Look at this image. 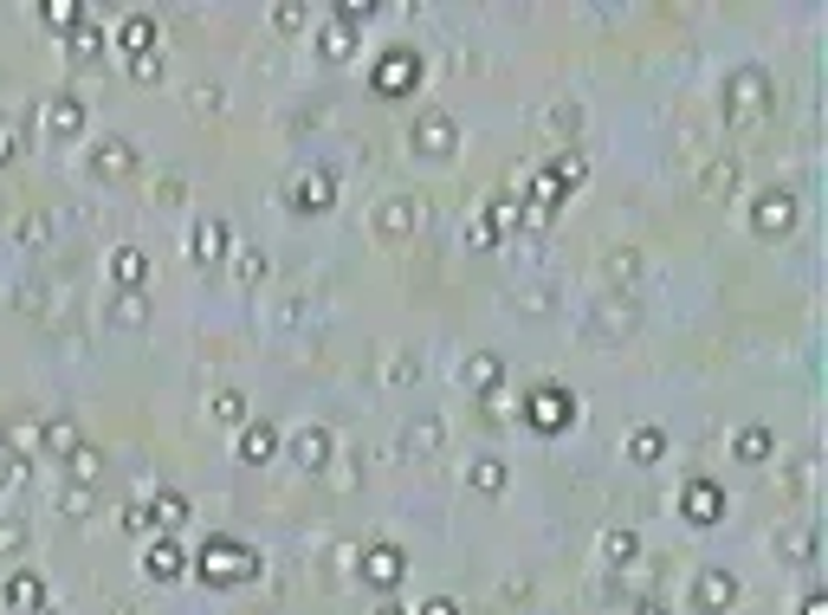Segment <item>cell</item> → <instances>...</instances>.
<instances>
[{
    "label": "cell",
    "instance_id": "obj_1",
    "mask_svg": "<svg viewBox=\"0 0 828 615\" xmlns=\"http://www.w3.org/2000/svg\"><path fill=\"white\" fill-rule=\"evenodd\" d=\"M718 111H725V123L764 117L770 111V72H764V65H731L725 84H718Z\"/></svg>",
    "mask_w": 828,
    "mask_h": 615
},
{
    "label": "cell",
    "instance_id": "obj_2",
    "mask_svg": "<svg viewBox=\"0 0 828 615\" xmlns=\"http://www.w3.org/2000/svg\"><path fill=\"white\" fill-rule=\"evenodd\" d=\"M194 571H201L208 583H246V577H260V551L240 544V538H208Z\"/></svg>",
    "mask_w": 828,
    "mask_h": 615
},
{
    "label": "cell",
    "instance_id": "obj_3",
    "mask_svg": "<svg viewBox=\"0 0 828 615\" xmlns=\"http://www.w3.org/2000/svg\"><path fill=\"white\" fill-rule=\"evenodd\" d=\"M414 84H421V52H414V46H388L376 65H370V91H376V98H408Z\"/></svg>",
    "mask_w": 828,
    "mask_h": 615
},
{
    "label": "cell",
    "instance_id": "obj_4",
    "mask_svg": "<svg viewBox=\"0 0 828 615\" xmlns=\"http://www.w3.org/2000/svg\"><path fill=\"white\" fill-rule=\"evenodd\" d=\"M414 228H421V201H414V194H382L376 208H370V233H376V246H402Z\"/></svg>",
    "mask_w": 828,
    "mask_h": 615
},
{
    "label": "cell",
    "instance_id": "obj_5",
    "mask_svg": "<svg viewBox=\"0 0 828 615\" xmlns=\"http://www.w3.org/2000/svg\"><path fill=\"white\" fill-rule=\"evenodd\" d=\"M731 603H738V577H731L725 564H699V571H693V589H686V609L725 615Z\"/></svg>",
    "mask_w": 828,
    "mask_h": 615
},
{
    "label": "cell",
    "instance_id": "obj_6",
    "mask_svg": "<svg viewBox=\"0 0 828 615\" xmlns=\"http://www.w3.org/2000/svg\"><path fill=\"white\" fill-rule=\"evenodd\" d=\"M331 201H337V175L331 169H299L285 182V208L292 214H331Z\"/></svg>",
    "mask_w": 828,
    "mask_h": 615
},
{
    "label": "cell",
    "instance_id": "obj_7",
    "mask_svg": "<svg viewBox=\"0 0 828 615\" xmlns=\"http://www.w3.org/2000/svg\"><path fill=\"white\" fill-rule=\"evenodd\" d=\"M84 175H98V182H130V175H137V143L111 130L104 143L84 150Z\"/></svg>",
    "mask_w": 828,
    "mask_h": 615
},
{
    "label": "cell",
    "instance_id": "obj_8",
    "mask_svg": "<svg viewBox=\"0 0 828 615\" xmlns=\"http://www.w3.org/2000/svg\"><path fill=\"white\" fill-rule=\"evenodd\" d=\"M453 143H460V123H453L447 111H434V104H427V111H414L408 150H421V155H434V162H441V155H453Z\"/></svg>",
    "mask_w": 828,
    "mask_h": 615
},
{
    "label": "cell",
    "instance_id": "obj_9",
    "mask_svg": "<svg viewBox=\"0 0 828 615\" xmlns=\"http://www.w3.org/2000/svg\"><path fill=\"white\" fill-rule=\"evenodd\" d=\"M796 221H802V201H796V189H757L751 201V228L770 240V233H790Z\"/></svg>",
    "mask_w": 828,
    "mask_h": 615
},
{
    "label": "cell",
    "instance_id": "obj_10",
    "mask_svg": "<svg viewBox=\"0 0 828 615\" xmlns=\"http://www.w3.org/2000/svg\"><path fill=\"white\" fill-rule=\"evenodd\" d=\"M525 422L544 427V434H557V427L576 422V395H569V389H557V383L531 389V395H525Z\"/></svg>",
    "mask_w": 828,
    "mask_h": 615
},
{
    "label": "cell",
    "instance_id": "obj_11",
    "mask_svg": "<svg viewBox=\"0 0 828 615\" xmlns=\"http://www.w3.org/2000/svg\"><path fill=\"white\" fill-rule=\"evenodd\" d=\"M39 123H46V143H78L84 137V98L78 91H52Z\"/></svg>",
    "mask_w": 828,
    "mask_h": 615
},
{
    "label": "cell",
    "instance_id": "obj_12",
    "mask_svg": "<svg viewBox=\"0 0 828 615\" xmlns=\"http://www.w3.org/2000/svg\"><path fill=\"white\" fill-rule=\"evenodd\" d=\"M226 253H233V228H226L221 214H201L189 228V260L194 266H221Z\"/></svg>",
    "mask_w": 828,
    "mask_h": 615
},
{
    "label": "cell",
    "instance_id": "obj_13",
    "mask_svg": "<svg viewBox=\"0 0 828 615\" xmlns=\"http://www.w3.org/2000/svg\"><path fill=\"white\" fill-rule=\"evenodd\" d=\"M39 441H46V415H33V409H13V415L0 422V447H7L13 461H39Z\"/></svg>",
    "mask_w": 828,
    "mask_h": 615
},
{
    "label": "cell",
    "instance_id": "obj_14",
    "mask_svg": "<svg viewBox=\"0 0 828 615\" xmlns=\"http://www.w3.org/2000/svg\"><path fill=\"white\" fill-rule=\"evenodd\" d=\"M640 324V305L628 299V292H608V299H596V324H589V337H628Z\"/></svg>",
    "mask_w": 828,
    "mask_h": 615
},
{
    "label": "cell",
    "instance_id": "obj_15",
    "mask_svg": "<svg viewBox=\"0 0 828 615\" xmlns=\"http://www.w3.org/2000/svg\"><path fill=\"white\" fill-rule=\"evenodd\" d=\"M150 317H155L150 292H111V299H104V324H111V331H150Z\"/></svg>",
    "mask_w": 828,
    "mask_h": 615
},
{
    "label": "cell",
    "instance_id": "obj_16",
    "mask_svg": "<svg viewBox=\"0 0 828 615\" xmlns=\"http://www.w3.org/2000/svg\"><path fill=\"white\" fill-rule=\"evenodd\" d=\"M331 454H337V441H331V427H299V434H292V461L304 466V473H324V466H331Z\"/></svg>",
    "mask_w": 828,
    "mask_h": 615
},
{
    "label": "cell",
    "instance_id": "obj_17",
    "mask_svg": "<svg viewBox=\"0 0 828 615\" xmlns=\"http://www.w3.org/2000/svg\"><path fill=\"white\" fill-rule=\"evenodd\" d=\"M679 512H686L693 525H718V518H725V493H718L713 480H693V486L679 493Z\"/></svg>",
    "mask_w": 828,
    "mask_h": 615
},
{
    "label": "cell",
    "instance_id": "obj_18",
    "mask_svg": "<svg viewBox=\"0 0 828 615\" xmlns=\"http://www.w3.org/2000/svg\"><path fill=\"white\" fill-rule=\"evenodd\" d=\"M78 447H84V434H78L72 415H46V441H39V461H72Z\"/></svg>",
    "mask_w": 828,
    "mask_h": 615
},
{
    "label": "cell",
    "instance_id": "obj_19",
    "mask_svg": "<svg viewBox=\"0 0 828 615\" xmlns=\"http://www.w3.org/2000/svg\"><path fill=\"white\" fill-rule=\"evenodd\" d=\"M143 571H150L155 583H175L182 571H189V557H182V544L169 538V532H155V544L143 551Z\"/></svg>",
    "mask_w": 828,
    "mask_h": 615
},
{
    "label": "cell",
    "instance_id": "obj_20",
    "mask_svg": "<svg viewBox=\"0 0 828 615\" xmlns=\"http://www.w3.org/2000/svg\"><path fill=\"white\" fill-rule=\"evenodd\" d=\"M460 383H466V395H492V389L505 383V363H498L492 350H473V356L460 363Z\"/></svg>",
    "mask_w": 828,
    "mask_h": 615
},
{
    "label": "cell",
    "instance_id": "obj_21",
    "mask_svg": "<svg viewBox=\"0 0 828 615\" xmlns=\"http://www.w3.org/2000/svg\"><path fill=\"white\" fill-rule=\"evenodd\" d=\"M402 544H370L363 551V583H376V589H388V583H402Z\"/></svg>",
    "mask_w": 828,
    "mask_h": 615
},
{
    "label": "cell",
    "instance_id": "obj_22",
    "mask_svg": "<svg viewBox=\"0 0 828 615\" xmlns=\"http://www.w3.org/2000/svg\"><path fill=\"white\" fill-rule=\"evenodd\" d=\"M111 279H117V292H143V285H150V253H143V246H117Z\"/></svg>",
    "mask_w": 828,
    "mask_h": 615
},
{
    "label": "cell",
    "instance_id": "obj_23",
    "mask_svg": "<svg viewBox=\"0 0 828 615\" xmlns=\"http://www.w3.org/2000/svg\"><path fill=\"white\" fill-rule=\"evenodd\" d=\"M0 609H46V583H39V571H13V577L0 583Z\"/></svg>",
    "mask_w": 828,
    "mask_h": 615
},
{
    "label": "cell",
    "instance_id": "obj_24",
    "mask_svg": "<svg viewBox=\"0 0 828 615\" xmlns=\"http://www.w3.org/2000/svg\"><path fill=\"white\" fill-rule=\"evenodd\" d=\"M240 461H246V466L279 461V427H272V422H246V427H240Z\"/></svg>",
    "mask_w": 828,
    "mask_h": 615
},
{
    "label": "cell",
    "instance_id": "obj_25",
    "mask_svg": "<svg viewBox=\"0 0 828 615\" xmlns=\"http://www.w3.org/2000/svg\"><path fill=\"white\" fill-rule=\"evenodd\" d=\"M111 46L123 52V59H137V52H155V20H150V13H130V20H123V27L111 33Z\"/></svg>",
    "mask_w": 828,
    "mask_h": 615
},
{
    "label": "cell",
    "instance_id": "obj_26",
    "mask_svg": "<svg viewBox=\"0 0 828 615\" xmlns=\"http://www.w3.org/2000/svg\"><path fill=\"white\" fill-rule=\"evenodd\" d=\"M104 46H111V39H104V27L78 20L72 39H65V59H72V65H98V59H104Z\"/></svg>",
    "mask_w": 828,
    "mask_h": 615
},
{
    "label": "cell",
    "instance_id": "obj_27",
    "mask_svg": "<svg viewBox=\"0 0 828 615\" xmlns=\"http://www.w3.org/2000/svg\"><path fill=\"white\" fill-rule=\"evenodd\" d=\"M441 441H447V422H441V415H421V422H408V434H402V447H408L414 461L441 454Z\"/></svg>",
    "mask_w": 828,
    "mask_h": 615
},
{
    "label": "cell",
    "instance_id": "obj_28",
    "mask_svg": "<svg viewBox=\"0 0 828 615\" xmlns=\"http://www.w3.org/2000/svg\"><path fill=\"white\" fill-rule=\"evenodd\" d=\"M505 480H512V473H505V461H498V454H479V461L466 466V486H473L479 500H498V493H505Z\"/></svg>",
    "mask_w": 828,
    "mask_h": 615
},
{
    "label": "cell",
    "instance_id": "obj_29",
    "mask_svg": "<svg viewBox=\"0 0 828 615\" xmlns=\"http://www.w3.org/2000/svg\"><path fill=\"white\" fill-rule=\"evenodd\" d=\"M731 454H738V461L745 466H757V461H770V454H777V434H770V427H738V434H731Z\"/></svg>",
    "mask_w": 828,
    "mask_h": 615
},
{
    "label": "cell",
    "instance_id": "obj_30",
    "mask_svg": "<svg viewBox=\"0 0 828 615\" xmlns=\"http://www.w3.org/2000/svg\"><path fill=\"white\" fill-rule=\"evenodd\" d=\"M603 564H615V571H635V564H640V532H628V525L603 532Z\"/></svg>",
    "mask_w": 828,
    "mask_h": 615
},
{
    "label": "cell",
    "instance_id": "obj_31",
    "mask_svg": "<svg viewBox=\"0 0 828 615\" xmlns=\"http://www.w3.org/2000/svg\"><path fill=\"white\" fill-rule=\"evenodd\" d=\"M317 52H324V59H331V65H343V59H350V52H356V27H350V20H331V27H324V33H317Z\"/></svg>",
    "mask_w": 828,
    "mask_h": 615
},
{
    "label": "cell",
    "instance_id": "obj_32",
    "mask_svg": "<svg viewBox=\"0 0 828 615\" xmlns=\"http://www.w3.org/2000/svg\"><path fill=\"white\" fill-rule=\"evenodd\" d=\"M738 175H745V169H738V155H713V162H706V175H699V189L725 201V194L738 189Z\"/></svg>",
    "mask_w": 828,
    "mask_h": 615
},
{
    "label": "cell",
    "instance_id": "obj_33",
    "mask_svg": "<svg viewBox=\"0 0 828 615\" xmlns=\"http://www.w3.org/2000/svg\"><path fill=\"white\" fill-rule=\"evenodd\" d=\"M660 454H667V434H660V427H635V434H628V461L635 466H654Z\"/></svg>",
    "mask_w": 828,
    "mask_h": 615
},
{
    "label": "cell",
    "instance_id": "obj_34",
    "mask_svg": "<svg viewBox=\"0 0 828 615\" xmlns=\"http://www.w3.org/2000/svg\"><path fill=\"white\" fill-rule=\"evenodd\" d=\"M544 123H551V137H576V130H583V104H576V98H557V104H551V111H544Z\"/></svg>",
    "mask_w": 828,
    "mask_h": 615
},
{
    "label": "cell",
    "instance_id": "obj_35",
    "mask_svg": "<svg viewBox=\"0 0 828 615\" xmlns=\"http://www.w3.org/2000/svg\"><path fill=\"white\" fill-rule=\"evenodd\" d=\"M214 422H226V427H246V422H253L240 389H221V395H214Z\"/></svg>",
    "mask_w": 828,
    "mask_h": 615
},
{
    "label": "cell",
    "instance_id": "obj_36",
    "mask_svg": "<svg viewBox=\"0 0 828 615\" xmlns=\"http://www.w3.org/2000/svg\"><path fill=\"white\" fill-rule=\"evenodd\" d=\"M155 532H169V525H182V518H189V500H182V493H155Z\"/></svg>",
    "mask_w": 828,
    "mask_h": 615
},
{
    "label": "cell",
    "instance_id": "obj_37",
    "mask_svg": "<svg viewBox=\"0 0 828 615\" xmlns=\"http://www.w3.org/2000/svg\"><path fill=\"white\" fill-rule=\"evenodd\" d=\"M65 466H72V480H78V486H98V473H104V454H98V447H78V454H72Z\"/></svg>",
    "mask_w": 828,
    "mask_h": 615
},
{
    "label": "cell",
    "instance_id": "obj_38",
    "mask_svg": "<svg viewBox=\"0 0 828 615\" xmlns=\"http://www.w3.org/2000/svg\"><path fill=\"white\" fill-rule=\"evenodd\" d=\"M39 20H46V27H65V33H72L78 20H84V7H78V0H46V7H39Z\"/></svg>",
    "mask_w": 828,
    "mask_h": 615
},
{
    "label": "cell",
    "instance_id": "obj_39",
    "mask_svg": "<svg viewBox=\"0 0 828 615\" xmlns=\"http://www.w3.org/2000/svg\"><path fill=\"white\" fill-rule=\"evenodd\" d=\"M27 538H33V532H27V518H13V512H7V518H0V557H20V551H27Z\"/></svg>",
    "mask_w": 828,
    "mask_h": 615
},
{
    "label": "cell",
    "instance_id": "obj_40",
    "mask_svg": "<svg viewBox=\"0 0 828 615\" xmlns=\"http://www.w3.org/2000/svg\"><path fill=\"white\" fill-rule=\"evenodd\" d=\"M91 500H98L91 486H78V480H65V493H59V512H65V518H91Z\"/></svg>",
    "mask_w": 828,
    "mask_h": 615
},
{
    "label": "cell",
    "instance_id": "obj_41",
    "mask_svg": "<svg viewBox=\"0 0 828 615\" xmlns=\"http://www.w3.org/2000/svg\"><path fill=\"white\" fill-rule=\"evenodd\" d=\"M169 72V59H162V46H155V52H137V59H130V78H137V84H155V78Z\"/></svg>",
    "mask_w": 828,
    "mask_h": 615
},
{
    "label": "cell",
    "instance_id": "obj_42",
    "mask_svg": "<svg viewBox=\"0 0 828 615\" xmlns=\"http://www.w3.org/2000/svg\"><path fill=\"white\" fill-rule=\"evenodd\" d=\"M233 272H240V285H260V279H265L272 266H265V253H253V246H240V253H233Z\"/></svg>",
    "mask_w": 828,
    "mask_h": 615
},
{
    "label": "cell",
    "instance_id": "obj_43",
    "mask_svg": "<svg viewBox=\"0 0 828 615\" xmlns=\"http://www.w3.org/2000/svg\"><path fill=\"white\" fill-rule=\"evenodd\" d=\"M414 376H421V356L395 350V356H388V383H414Z\"/></svg>",
    "mask_w": 828,
    "mask_h": 615
},
{
    "label": "cell",
    "instance_id": "obj_44",
    "mask_svg": "<svg viewBox=\"0 0 828 615\" xmlns=\"http://www.w3.org/2000/svg\"><path fill=\"white\" fill-rule=\"evenodd\" d=\"M46 233H52V214H27V221H20V246H39Z\"/></svg>",
    "mask_w": 828,
    "mask_h": 615
},
{
    "label": "cell",
    "instance_id": "obj_45",
    "mask_svg": "<svg viewBox=\"0 0 828 615\" xmlns=\"http://www.w3.org/2000/svg\"><path fill=\"white\" fill-rule=\"evenodd\" d=\"M123 532H155V505L150 500L130 505V512H123Z\"/></svg>",
    "mask_w": 828,
    "mask_h": 615
},
{
    "label": "cell",
    "instance_id": "obj_46",
    "mask_svg": "<svg viewBox=\"0 0 828 615\" xmlns=\"http://www.w3.org/2000/svg\"><path fill=\"white\" fill-rule=\"evenodd\" d=\"M182 189H189L182 175H162V182H155V201H162V208H175V201H182Z\"/></svg>",
    "mask_w": 828,
    "mask_h": 615
},
{
    "label": "cell",
    "instance_id": "obj_47",
    "mask_svg": "<svg viewBox=\"0 0 828 615\" xmlns=\"http://www.w3.org/2000/svg\"><path fill=\"white\" fill-rule=\"evenodd\" d=\"M13 155H20V130L0 117V162H13Z\"/></svg>",
    "mask_w": 828,
    "mask_h": 615
},
{
    "label": "cell",
    "instance_id": "obj_48",
    "mask_svg": "<svg viewBox=\"0 0 828 615\" xmlns=\"http://www.w3.org/2000/svg\"><path fill=\"white\" fill-rule=\"evenodd\" d=\"M272 27H285V33L304 27V7H272Z\"/></svg>",
    "mask_w": 828,
    "mask_h": 615
},
{
    "label": "cell",
    "instance_id": "obj_49",
    "mask_svg": "<svg viewBox=\"0 0 828 615\" xmlns=\"http://www.w3.org/2000/svg\"><path fill=\"white\" fill-rule=\"evenodd\" d=\"M421 615H460V603H453V596H427V603H421Z\"/></svg>",
    "mask_w": 828,
    "mask_h": 615
},
{
    "label": "cell",
    "instance_id": "obj_50",
    "mask_svg": "<svg viewBox=\"0 0 828 615\" xmlns=\"http://www.w3.org/2000/svg\"><path fill=\"white\" fill-rule=\"evenodd\" d=\"M828 609V596H822V589H809V596H802V615H822Z\"/></svg>",
    "mask_w": 828,
    "mask_h": 615
},
{
    "label": "cell",
    "instance_id": "obj_51",
    "mask_svg": "<svg viewBox=\"0 0 828 615\" xmlns=\"http://www.w3.org/2000/svg\"><path fill=\"white\" fill-rule=\"evenodd\" d=\"M635 615H667V603H660V596H640V603H635Z\"/></svg>",
    "mask_w": 828,
    "mask_h": 615
},
{
    "label": "cell",
    "instance_id": "obj_52",
    "mask_svg": "<svg viewBox=\"0 0 828 615\" xmlns=\"http://www.w3.org/2000/svg\"><path fill=\"white\" fill-rule=\"evenodd\" d=\"M376 615H408V609H402V603H382V609Z\"/></svg>",
    "mask_w": 828,
    "mask_h": 615
},
{
    "label": "cell",
    "instance_id": "obj_53",
    "mask_svg": "<svg viewBox=\"0 0 828 615\" xmlns=\"http://www.w3.org/2000/svg\"><path fill=\"white\" fill-rule=\"evenodd\" d=\"M0 486H7V473H0Z\"/></svg>",
    "mask_w": 828,
    "mask_h": 615
}]
</instances>
